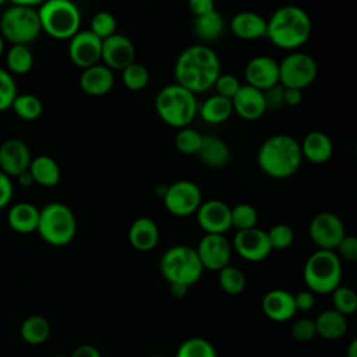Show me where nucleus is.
Instances as JSON below:
<instances>
[{
  "mask_svg": "<svg viewBox=\"0 0 357 357\" xmlns=\"http://www.w3.org/2000/svg\"><path fill=\"white\" fill-rule=\"evenodd\" d=\"M40 28L54 39H71L81 25L78 7L68 0L42 1L38 8Z\"/></svg>",
  "mask_w": 357,
  "mask_h": 357,
  "instance_id": "8",
  "label": "nucleus"
},
{
  "mask_svg": "<svg viewBox=\"0 0 357 357\" xmlns=\"http://www.w3.org/2000/svg\"><path fill=\"white\" fill-rule=\"evenodd\" d=\"M261 308L265 317L275 322H286L297 312L294 294L284 289H273L268 291L262 298Z\"/></svg>",
  "mask_w": 357,
  "mask_h": 357,
  "instance_id": "20",
  "label": "nucleus"
},
{
  "mask_svg": "<svg viewBox=\"0 0 357 357\" xmlns=\"http://www.w3.org/2000/svg\"><path fill=\"white\" fill-rule=\"evenodd\" d=\"M198 159L211 169L223 167L230 158L227 144L215 135H202L201 146L197 152Z\"/></svg>",
  "mask_w": 357,
  "mask_h": 357,
  "instance_id": "26",
  "label": "nucleus"
},
{
  "mask_svg": "<svg viewBox=\"0 0 357 357\" xmlns=\"http://www.w3.org/2000/svg\"><path fill=\"white\" fill-rule=\"evenodd\" d=\"M218 280L220 289L227 294H240L247 284V278L240 268L227 265L218 272Z\"/></svg>",
  "mask_w": 357,
  "mask_h": 357,
  "instance_id": "35",
  "label": "nucleus"
},
{
  "mask_svg": "<svg viewBox=\"0 0 357 357\" xmlns=\"http://www.w3.org/2000/svg\"><path fill=\"white\" fill-rule=\"evenodd\" d=\"M303 159L305 158L308 162L321 165L331 159L333 153L332 139L324 131H310L305 134L303 142L300 144Z\"/></svg>",
  "mask_w": 357,
  "mask_h": 357,
  "instance_id": "24",
  "label": "nucleus"
},
{
  "mask_svg": "<svg viewBox=\"0 0 357 357\" xmlns=\"http://www.w3.org/2000/svg\"><path fill=\"white\" fill-rule=\"evenodd\" d=\"M290 335L296 342H300V343H307L312 340L317 336L314 319L300 318L294 321L290 328Z\"/></svg>",
  "mask_w": 357,
  "mask_h": 357,
  "instance_id": "44",
  "label": "nucleus"
},
{
  "mask_svg": "<svg viewBox=\"0 0 357 357\" xmlns=\"http://www.w3.org/2000/svg\"><path fill=\"white\" fill-rule=\"evenodd\" d=\"M303 279L308 290L318 294H331L342 280V261L335 251L317 250L303 269Z\"/></svg>",
  "mask_w": 357,
  "mask_h": 357,
  "instance_id": "5",
  "label": "nucleus"
},
{
  "mask_svg": "<svg viewBox=\"0 0 357 357\" xmlns=\"http://www.w3.org/2000/svg\"><path fill=\"white\" fill-rule=\"evenodd\" d=\"M244 77L247 85L264 92L279 84V63L269 56H255L247 63Z\"/></svg>",
  "mask_w": 357,
  "mask_h": 357,
  "instance_id": "19",
  "label": "nucleus"
},
{
  "mask_svg": "<svg viewBox=\"0 0 357 357\" xmlns=\"http://www.w3.org/2000/svg\"><path fill=\"white\" fill-rule=\"evenodd\" d=\"M188 286L185 284H180V283H172L170 284V294L174 297V298H183L187 296L188 293Z\"/></svg>",
  "mask_w": 357,
  "mask_h": 357,
  "instance_id": "53",
  "label": "nucleus"
},
{
  "mask_svg": "<svg viewBox=\"0 0 357 357\" xmlns=\"http://www.w3.org/2000/svg\"><path fill=\"white\" fill-rule=\"evenodd\" d=\"M155 109L163 123L180 130L188 127L194 120L198 105L192 92L177 84H170L156 93Z\"/></svg>",
  "mask_w": 357,
  "mask_h": 357,
  "instance_id": "4",
  "label": "nucleus"
},
{
  "mask_svg": "<svg viewBox=\"0 0 357 357\" xmlns=\"http://www.w3.org/2000/svg\"><path fill=\"white\" fill-rule=\"evenodd\" d=\"M231 248H234L238 257L248 262L264 261L272 252L266 231L258 227L237 231L233 237Z\"/></svg>",
  "mask_w": 357,
  "mask_h": 357,
  "instance_id": "14",
  "label": "nucleus"
},
{
  "mask_svg": "<svg viewBox=\"0 0 357 357\" xmlns=\"http://www.w3.org/2000/svg\"><path fill=\"white\" fill-rule=\"evenodd\" d=\"M188 8L195 17H201L211 11H215V3L212 0H190Z\"/></svg>",
  "mask_w": 357,
  "mask_h": 357,
  "instance_id": "50",
  "label": "nucleus"
},
{
  "mask_svg": "<svg viewBox=\"0 0 357 357\" xmlns=\"http://www.w3.org/2000/svg\"><path fill=\"white\" fill-rule=\"evenodd\" d=\"M11 109L20 119L26 121H33L40 117L43 112V105L38 96L32 93H22L15 96V99L13 100Z\"/></svg>",
  "mask_w": 357,
  "mask_h": 357,
  "instance_id": "34",
  "label": "nucleus"
},
{
  "mask_svg": "<svg viewBox=\"0 0 357 357\" xmlns=\"http://www.w3.org/2000/svg\"><path fill=\"white\" fill-rule=\"evenodd\" d=\"M201 141H202V135L197 130L190 127L180 128L174 137L176 148L185 155H197L201 146Z\"/></svg>",
  "mask_w": 357,
  "mask_h": 357,
  "instance_id": "40",
  "label": "nucleus"
},
{
  "mask_svg": "<svg viewBox=\"0 0 357 357\" xmlns=\"http://www.w3.org/2000/svg\"><path fill=\"white\" fill-rule=\"evenodd\" d=\"M195 252L204 269L219 272L230 265L231 244L223 234H204Z\"/></svg>",
  "mask_w": 357,
  "mask_h": 357,
  "instance_id": "13",
  "label": "nucleus"
},
{
  "mask_svg": "<svg viewBox=\"0 0 357 357\" xmlns=\"http://www.w3.org/2000/svg\"><path fill=\"white\" fill-rule=\"evenodd\" d=\"M114 75L110 68L103 64H96L82 70L79 75L81 89L91 96H103L113 89Z\"/></svg>",
  "mask_w": 357,
  "mask_h": 357,
  "instance_id": "22",
  "label": "nucleus"
},
{
  "mask_svg": "<svg viewBox=\"0 0 357 357\" xmlns=\"http://www.w3.org/2000/svg\"><path fill=\"white\" fill-rule=\"evenodd\" d=\"M220 74L218 54L205 45H194L184 49L174 64L176 84L194 95L211 89Z\"/></svg>",
  "mask_w": 357,
  "mask_h": 357,
  "instance_id": "1",
  "label": "nucleus"
},
{
  "mask_svg": "<svg viewBox=\"0 0 357 357\" xmlns=\"http://www.w3.org/2000/svg\"><path fill=\"white\" fill-rule=\"evenodd\" d=\"M116 18L109 11H99L91 20V32L100 40L107 39L116 33Z\"/></svg>",
  "mask_w": 357,
  "mask_h": 357,
  "instance_id": "41",
  "label": "nucleus"
},
{
  "mask_svg": "<svg viewBox=\"0 0 357 357\" xmlns=\"http://www.w3.org/2000/svg\"><path fill=\"white\" fill-rule=\"evenodd\" d=\"M230 223L231 227L237 229V231L254 229L258 223V212L250 204H237L230 208Z\"/></svg>",
  "mask_w": 357,
  "mask_h": 357,
  "instance_id": "36",
  "label": "nucleus"
},
{
  "mask_svg": "<svg viewBox=\"0 0 357 357\" xmlns=\"http://www.w3.org/2000/svg\"><path fill=\"white\" fill-rule=\"evenodd\" d=\"M317 74V61L304 52H291L279 63V84L283 88L303 91L315 81Z\"/></svg>",
  "mask_w": 357,
  "mask_h": 357,
  "instance_id": "10",
  "label": "nucleus"
},
{
  "mask_svg": "<svg viewBox=\"0 0 357 357\" xmlns=\"http://www.w3.org/2000/svg\"><path fill=\"white\" fill-rule=\"evenodd\" d=\"M335 252L340 258V261L344 259L349 262H354L357 259V238L354 236L346 234L337 244Z\"/></svg>",
  "mask_w": 357,
  "mask_h": 357,
  "instance_id": "46",
  "label": "nucleus"
},
{
  "mask_svg": "<svg viewBox=\"0 0 357 357\" xmlns=\"http://www.w3.org/2000/svg\"><path fill=\"white\" fill-rule=\"evenodd\" d=\"M195 216L205 234H223L231 227L230 206L220 199L202 201Z\"/></svg>",
  "mask_w": 357,
  "mask_h": 357,
  "instance_id": "17",
  "label": "nucleus"
},
{
  "mask_svg": "<svg viewBox=\"0 0 357 357\" xmlns=\"http://www.w3.org/2000/svg\"><path fill=\"white\" fill-rule=\"evenodd\" d=\"M225 29V20L219 11H211L201 17H195L194 32L195 35L205 42L218 39Z\"/></svg>",
  "mask_w": 357,
  "mask_h": 357,
  "instance_id": "32",
  "label": "nucleus"
},
{
  "mask_svg": "<svg viewBox=\"0 0 357 357\" xmlns=\"http://www.w3.org/2000/svg\"><path fill=\"white\" fill-rule=\"evenodd\" d=\"M17 95V84L13 75L0 67V112L10 109Z\"/></svg>",
  "mask_w": 357,
  "mask_h": 357,
  "instance_id": "43",
  "label": "nucleus"
},
{
  "mask_svg": "<svg viewBox=\"0 0 357 357\" xmlns=\"http://www.w3.org/2000/svg\"><path fill=\"white\" fill-rule=\"evenodd\" d=\"M100 60L103 66L113 70L123 71L135 61V46L130 38L121 33H113L102 40Z\"/></svg>",
  "mask_w": 357,
  "mask_h": 357,
  "instance_id": "16",
  "label": "nucleus"
},
{
  "mask_svg": "<svg viewBox=\"0 0 357 357\" xmlns=\"http://www.w3.org/2000/svg\"><path fill=\"white\" fill-rule=\"evenodd\" d=\"M121 79L127 89L137 92L148 85L149 73L144 64L134 61L121 71Z\"/></svg>",
  "mask_w": 357,
  "mask_h": 357,
  "instance_id": "38",
  "label": "nucleus"
},
{
  "mask_svg": "<svg viewBox=\"0 0 357 357\" xmlns=\"http://www.w3.org/2000/svg\"><path fill=\"white\" fill-rule=\"evenodd\" d=\"M315 331L324 339L336 340L342 337L347 331V317L339 314L333 308L322 311L315 319Z\"/></svg>",
  "mask_w": 357,
  "mask_h": 357,
  "instance_id": "28",
  "label": "nucleus"
},
{
  "mask_svg": "<svg viewBox=\"0 0 357 357\" xmlns=\"http://www.w3.org/2000/svg\"><path fill=\"white\" fill-rule=\"evenodd\" d=\"M14 187L11 178L0 170V209H3L13 198Z\"/></svg>",
  "mask_w": 357,
  "mask_h": 357,
  "instance_id": "48",
  "label": "nucleus"
},
{
  "mask_svg": "<svg viewBox=\"0 0 357 357\" xmlns=\"http://www.w3.org/2000/svg\"><path fill=\"white\" fill-rule=\"evenodd\" d=\"M28 170L33 178V183L39 185L54 187L60 181V167L52 156L39 155L32 158Z\"/></svg>",
  "mask_w": 357,
  "mask_h": 357,
  "instance_id": "29",
  "label": "nucleus"
},
{
  "mask_svg": "<svg viewBox=\"0 0 357 357\" xmlns=\"http://www.w3.org/2000/svg\"><path fill=\"white\" fill-rule=\"evenodd\" d=\"M303 100V91L294 88H284V105L297 106Z\"/></svg>",
  "mask_w": 357,
  "mask_h": 357,
  "instance_id": "52",
  "label": "nucleus"
},
{
  "mask_svg": "<svg viewBox=\"0 0 357 357\" xmlns=\"http://www.w3.org/2000/svg\"><path fill=\"white\" fill-rule=\"evenodd\" d=\"M213 86L216 89V95L231 100L234 98V95L238 92L241 84L231 74H220L218 77V79L215 81Z\"/></svg>",
  "mask_w": 357,
  "mask_h": 357,
  "instance_id": "45",
  "label": "nucleus"
},
{
  "mask_svg": "<svg viewBox=\"0 0 357 357\" xmlns=\"http://www.w3.org/2000/svg\"><path fill=\"white\" fill-rule=\"evenodd\" d=\"M266 236L272 250H286L293 244L294 240V231L286 223L273 225L269 231H266Z\"/></svg>",
  "mask_w": 357,
  "mask_h": 357,
  "instance_id": "42",
  "label": "nucleus"
},
{
  "mask_svg": "<svg viewBox=\"0 0 357 357\" xmlns=\"http://www.w3.org/2000/svg\"><path fill=\"white\" fill-rule=\"evenodd\" d=\"M128 243L139 252L153 250L159 243V227L155 220L148 216L135 219L128 229Z\"/></svg>",
  "mask_w": 357,
  "mask_h": 357,
  "instance_id": "23",
  "label": "nucleus"
},
{
  "mask_svg": "<svg viewBox=\"0 0 357 357\" xmlns=\"http://www.w3.org/2000/svg\"><path fill=\"white\" fill-rule=\"evenodd\" d=\"M36 231L47 244L64 247L75 237V215L67 205L61 202H50L39 211Z\"/></svg>",
  "mask_w": 357,
  "mask_h": 357,
  "instance_id": "6",
  "label": "nucleus"
},
{
  "mask_svg": "<svg viewBox=\"0 0 357 357\" xmlns=\"http://www.w3.org/2000/svg\"><path fill=\"white\" fill-rule=\"evenodd\" d=\"M21 337L25 343L38 346L45 343L50 336V324L42 315L26 317L20 328Z\"/></svg>",
  "mask_w": 357,
  "mask_h": 357,
  "instance_id": "31",
  "label": "nucleus"
},
{
  "mask_svg": "<svg viewBox=\"0 0 357 357\" xmlns=\"http://www.w3.org/2000/svg\"><path fill=\"white\" fill-rule=\"evenodd\" d=\"M259 169L272 178H287L301 166L300 142L289 134H275L266 138L258 149Z\"/></svg>",
  "mask_w": 357,
  "mask_h": 357,
  "instance_id": "3",
  "label": "nucleus"
},
{
  "mask_svg": "<svg viewBox=\"0 0 357 357\" xmlns=\"http://www.w3.org/2000/svg\"><path fill=\"white\" fill-rule=\"evenodd\" d=\"M102 54V40L96 38L89 29L78 31L68 45V56L71 61L85 70L99 64Z\"/></svg>",
  "mask_w": 357,
  "mask_h": 357,
  "instance_id": "15",
  "label": "nucleus"
},
{
  "mask_svg": "<svg viewBox=\"0 0 357 357\" xmlns=\"http://www.w3.org/2000/svg\"><path fill=\"white\" fill-rule=\"evenodd\" d=\"M15 178H17L18 184H20V185H22V187H31V185L33 184V178H32V176H31L29 170H26V172L21 173V174H20V176H17Z\"/></svg>",
  "mask_w": 357,
  "mask_h": 357,
  "instance_id": "54",
  "label": "nucleus"
},
{
  "mask_svg": "<svg viewBox=\"0 0 357 357\" xmlns=\"http://www.w3.org/2000/svg\"><path fill=\"white\" fill-rule=\"evenodd\" d=\"M42 32L38 10L13 3L0 18V35L11 45H24L33 42Z\"/></svg>",
  "mask_w": 357,
  "mask_h": 357,
  "instance_id": "9",
  "label": "nucleus"
},
{
  "mask_svg": "<svg viewBox=\"0 0 357 357\" xmlns=\"http://www.w3.org/2000/svg\"><path fill=\"white\" fill-rule=\"evenodd\" d=\"M54 357H67V356H64V354H57V356H54Z\"/></svg>",
  "mask_w": 357,
  "mask_h": 357,
  "instance_id": "58",
  "label": "nucleus"
},
{
  "mask_svg": "<svg viewBox=\"0 0 357 357\" xmlns=\"http://www.w3.org/2000/svg\"><path fill=\"white\" fill-rule=\"evenodd\" d=\"M7 71L17 75H24L32 70L33 56L28 46L24 45H11L6 54Z\"/></svg>",
  "mask_w": 357,
  "mask_h": 357,
  "instance_id": "33",
  "label": "nucleus"
},
{
  "mask_svg": "<svg viewBox=\"0 0 357 357\" xmlns=\"http://www.w3.org/2000/svg\"><path fill=\"white\" fill-rule=\"evenodd\" d=\"M166 188H167V185L160 184V185H158V187L155 188V194H158L160 198H163V195H165V192H166Z\"/></svg>",
  "mask_w": 357,
  "mask_h": 357,
  "instance_id": "56",
  "label": "nucleus"
},
{
  "mask_svg": "<svg viewBox=\"0 0 357 357\" xmlns=\"http://www.w3.org/2000/svg\"><path fill=\"white\" fill-rule=\"evenodd\" d=\"M308 236L318 250L335 251L340 240L346 236V229L337 215L319 212L308 225Z\"/></svg>",
  "mask_w": 357,
  "mask_h": 357,
  "instance_id": "12",
  "label": "nucleus"
},
{
  "mask_svg": "<svg viewBox=\"0 0 357 357\" xmlns=\"http://www.w3.org/2000/svg\"><path fill=\"white\" fill-rule=\"evenodd\" d=\"M1 6H3V0H0V7H1Z\"/></svg>",
  "mask_w": 357,
  "mask_h": 357,
  "instance_id": "60",
  "label": "nucleus"
},
{
  "mask_svg": "<svg viewBox=\"0 0 357 357\" xmlns=\"http://www.w3.org/2000/svg\"><path fill=\"white\" fill-rule=\"evenodd\" d=\"M233 112H236L244 120H257L265 112L264 92L250 85H241L238 92L231 99Z\"/></svg>",
  "mask_w": 357,
  "mask_h": 357,
  "instance_id": "21",
  "label": "nucleus"
},
{
  "mask_svg": "<svg viewBox=\"0 0 357 357\" xmlns=\"http://www.w3.org/2000/svg\"><path fill=\"white\" fill-rule=\"evenodd\" d=\"M31 160L29 146L22 139L10 138L0 145V170L10 178L26 172Z\"/></svg>",
  "mask_w": 357,
  "mask_h": 357,
  "instance_id": "18",
  "label": "nucleus"
},
{
  "mask_svg": "<svg viewBox=\"0 0 357 357\" xmlns=\"http://www.w3.org/2000/svg\"><path fill=\"white\" fill-rule=\"evenodd\" d=\"M3 52H4V39H3L1 35H0V57H1Z\"/></svg>",
  "mask_w": 357,
  "mask_h": 357,
  "instance_id": "57",
  "label": "nucleus"
},
{
  "mask_svg": "<svg viewBox=\"0 0 357 357\" xmlns=\"http://www.w3.org/2000/svg\"><path fill=\"white\" fill-rule=\"evenodd\" d=\"M230 29L234 36L244 40H254L266 35V20L252 11H240L233 15Z\"/></svg>",
  "mask_w": 357,
  "mask_h": 357,
  "instance_id": "25",
  "label": "nucleus"
},
{
  "mask_svg": "<svg viewBox=\"0 0 357 357\" xmlns=\"http://www.w3.org/2000/svg\"><path fill=\"white\" fill-rule=\"evenodd\" d=\"M162 201L169 213L185 218L198 211L202 204V192L194 181L178 180L167 185Z\"/></svg>",
  "mask_w": 357,
  "mask_h": 357,
  "instance_id": "11",
  "label": "nucleus"
},
{
  "mask_svg": "<svg viewBox=\"0 0 357 357\" xmlns=\"http://www.w3.org/2000/svg\"><path fill=\"white\" fill-rule=\"evenodd\" d=\"M265 107L266 110H278L284 106V88L282 85H275L264 91Z\"/></svg>",
  "mask_w": 357,
  "mask_h": 357,
  "instance_id": "47",
  "label": "nucleus"
},
{
  "mask_svg": "<svg viewBox=\"0 0 357 357\" xmlns=\"http://www.w3.org/2000/svg\"><path fill=\"white\" fill-rule=\"evenodd\" d=\"M162 276L172 284L180 283L191 287L195 284L204 272L195 248L185 244H176L167 248L159 262Z\"/></svg>",
  "mask_w": 357,
  "mask_h": 357,
  "instance_id": "7",
  "label": "nucleus"
},
{
  "mask_svg": "<svg viewBox=\"0 0 357 357\" xmlns=\"http://www.w3.org/2000/svg\"><path fill=\"white\" fill-rule=\"evenodd\" d=\"M333 310L339 314L347 317L356 312L357 310V294L353 289L346 286H337L332 293Z\"/></svg>",
  "mask_w": 357,
  "mask_h": 357,
  "instance_id": "39",
  "label": "nucleus"
},
{
  "mask_svg": "<svg viewBox=\"0 0 357 357\" xmlns=\"http://www.w3.org/2000/svg\"><path fill=\"white\" fill-rule=\"evenodd\" d=\"M199 116L205 123L209 124H220L225 123L233 113L231 100L213 95L209 96L204 103L199 106Z\"/></svg>",
  "mask_w": 357,
  "mask_h": 357,
  "instance_id": "30",
  "label": "nucleus"
},
{
  "mask_svg": "<svg viewBox=\"0 0 357 357\" xmlns=\"http://www.w3.org/2000/svg\"><path fill=\"white\" fill-rule=\"evenodd\" d=\"M176 357H218V354L209 340L204 337H190L178 346Z\"/></svg>",
  "mask_w": 357,
  "mask_h": 357,
  "instance_id": "37",
  "label": "nucleus"
},
{
  "mask_svg": "<svg viewBox=\"0 0 357 357\" xmlns=\"http://www.w3.org/2000/svg\"><path fill=\"white\" fill-rule=\"evenodd\" d=\"M294 304L297 311H310L315 305V296L310 290H303L294 294Z\"/></svg>",
  "mask_w": 357,
  "mask_h": 357,
  "instance_id": "49",
  "label": "nucleus"
},
{
  "mask_svg": "<svg viewBox=\"0 0 357 357\" xmlns=\"http://www.w3.org/2000/svg\"><path fill=\"white\" fill-rule=\"evenodd\" d=\"M70 357H102L100 351L92 344H81L78 346Z\"/></svg>",
  "mask_w": 357,
  "mask_h": 357,
  "instance_id": "51",
  "label": "nucleus"
},
{
  "mask_svg": "<svg viewBox=\"0 0 357 357\" xmlns=\"http://www.w3.org/2000/svg\"><path fill=\"white\" fill-rule=\"evenodd\" d=\"M312 22L305 10L297 6H283L266 21V38L279 49L296 50L311 35Z\"/></svg>",
  "mask_w": 357,
  "mask_h": 357,
  "instance_id": "2",
  "label": "nucleus"
},
{
  "mask_svg": "<svg viewBox=\"0 0 357 357\" xmlns=\"http://www.w3.org/2000/svg\"><path fill=\"white\" fill-rule=\"evenodd\" d=\"M347 357H357V339H353L347 347Z\"/></svg>",
  "mask_w": 357,
  "mask_h": 357,
  "instance_id": "55",
  "label": "nucleus"
},
{
  "mask_svg": "<svg viewBox=\"0 0 357 357\" xmlns=\"http://www.w3.org/2000/svg\"><path fill=\"white\" fill-rule=\"evenodd\" d=\"M152 357H167V356H152Z\"/></svg>",
  "mask_w": 357,
  "mask_h": 357,
  "instance_id": "59",
  "label": "nucleus"
},
{
  "mask_svg": "<svg viewBox=\"0 0 357 357\" xmlns=\"http://www.w3.org/2000/svg\"><path fill=\"white\" fill-rule=\"evenodd\" d=\"M39 220V209L29 202H17L13 205L7 215L10 227L17 233H32L36 231Z\"/></svg>",
  "mask_w": 357,
  "mask_h": 357,
  "instance_id": "27",
  "label": "nucleus"
}]
</instances>
